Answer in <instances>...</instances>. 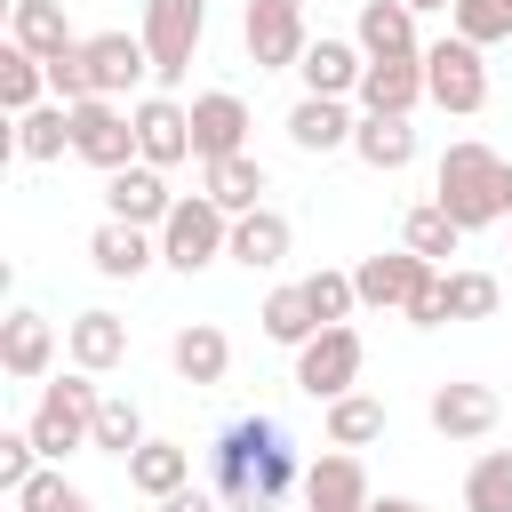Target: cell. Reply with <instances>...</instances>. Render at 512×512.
Here are the masks:
<instances>
[{
  "mask_svg": "<svg viewBox=\"0 0 512 512\" xmlns=\"http://www.w3.org/2000/svg\"><path fill=\"white\" fill-rule=\"evenodd\" d=\"M352 40H360L368 56H424V48H416V8H408V0H360Z\"/></svg>",
  "mask_w": 512,
  "mask_h": 512,
  "instance_id": "cb8c5ba5",
  "label": "cell"
},
{
  "mask_svg": "<svg viewBox=\"0 0 512 512\" xmlns=\"http://www.w3.org/2000/svg\"><path fill=\"white\" fill-rule=\"evenodd\" d=\"M48 360H56V328H48V312L16 304V312L0 320V368H8L16 384H40V376H48Z\"/></svg>",
  "mask_w": 512,
  "mask_h": 512,
  "instance_id": "5bb4252c",
  "label": "cell"
},
{
  "mask_svg": "<svg viewBox=\"0 0 512 512\" xmlns=\"http://www.w3.org/2000/svg\"><path fill=\"white\" fill-rule=\"evenodd\" d=\"M352 112H344V96H304L296 112H288V144L296 152H344L352 144Z\"/></svg>",
  "mask_w": 512,
  "mask_h": 512,
  "instance_id": "d4e9b609",
  "label": "cell"
},
{
  "mask_svg": "<svg viewBox=\"0 0 512 512\" xmlns=\"http://www.w3.org/2000/svg\"><path fill=\"white\" fill-rule=\"evenodd\" d=\"M128 488L152 496V504H168L176 488H192V448H176V440H144V448L128 456Z\"/></svg>",
  "mask_w": 512,
  "mask_h": 512,
  "instance_id": "4316f807",
  "label": "cell"
},
{
  "mask_svg": "<svg viewBox=\"0 0 512 512\" xmlns=\"http://www.w3.org/2000/svg\"><path fill=\"white\" fill-rule=\"evenodd\" d=\"M160 512H232V504H224L216 488H176V496H168Z\"/></svg>",
  "mask_w": 512,
  "mask_h": 512,
  "instance_id": "ee69618b",
  "label": "cell"
},
{
  "mask_svg": "<svg viewBox=\"0 0 512 512\" xmlns=\"http://www.w3.org/2000/svg\"><path fill=\"white\" fill-rule=\"evenodd\" d=\"M96 448H104V456H136V448H144V408H136L128 392H104V400H96Z\"/></svg>",
  "mask_w": 512,
  "mask_h": 512,
  "instance_id": "836d02e7",
  "label": "cell"
},
{
  "mask_svg": "<svg viewBox=\"0 0 512 512\" xmlns=\"http://www.w3.org/2000/svg\"><path fill=\"white\" fill-rule=\"evenodd\" d=\"M296 72H304V96H352L368 72V48L360 40H312Z\"/></svg>",
  "mask_w": 512,
  "mask_h": 512,
  "instance_id": "ffe728a7",
  "label": "cell"
},
{
  "mask_svg": "<svg viewBox=\"0 0 512 512\" xmlns=\"http://www.w3.org/2000/svg\"><path fill=\"white\" fill-rule=\"evenodd\" d=\"M368 440H384V400H368V392L328 400V448H368Z\"/></svg>",
  "mask_w": 512,
  "mask_h": 512,
  "instance_id": "1f68e13d",
  "label": "cell"
},
{
  "mask_svg": "<svg viewBox=\"0 0 512 512\" xmlns=\"http://www.w3.org/2000/svg\"><path fill=\"white\" fill-rule=\"evenodd\" d=\"M440 320H448V296H440V272H432V280H424V296L408 304V328H440Z\"/></svg>",
  "mask_w": 512,
  "mask_h": 512,
  "instance_id": "7bdbcfd3",
  "label": "cell"
},
{
  "mask_svg": "<svg viewBox=\"0 0 512 512\" xmlns=\"http://www.w3.org/2000/svg\"><path fill=\"white\" fill-rule=\"evenodd\" d=\"M240 40L256 56V72H280V64H304V0H248L240 16Z\"/></svg>",
  "mask_w": 512,
  "mask_h": 512,
  "instance_id": "9c48e42d",
  "label": "cell"
},
{
  "mask_svg": "<svg viewBox=\"0 0 512 512\" xmlns=\"http://www.w3.org/2000/svg\"><path fill=\"white\" fill-rule=\"evenodd\" d=\"M464 512H512V448H488L464 472Z\"/></svg>",
  "mask_w": 512,
  "mask_h": 512,
  "instance_id": "e575fe53",
  "label": "cell"
},
{
  "mask_svg": "<svg viewBox=\"0 0 512 512\" xmlns=\"http://www.w3.org/2000/svg\"><path fill=\"white\" fill-rule=\"evenodd\" d=\"M104 208H112L120 224H144V232H160V224H168V208H176V192H168V168H152V160H128V168H112V176H104Z\"/></svg>",
  "mask_w": 512,
  "mask_h": 512,
  "instance_id": "8fae6325",
  "label": "cell"
},
{
  "mask_svg": "<svg viewBox=\"0 0 512 512\" xmlns=\"http://www.w3.org/2000/svg\"><path fill=\"white\" fill-rule=\"evenodd\" d=\"M296 384L312 392V400H344L352 384H360V328H320L312 344H296Z\"/></svg>",
  "mask_w": 512,
  "mask_h": 512,
  "instance_id": "ba28073f",
  "label": "cell"
},
{
  "mask_svg": "<svg viewBox=\"0 0 512 512\" xmlns=\"http://www.w3.org/2000/svg\"><path fill=\"white\" fill-rule=\"evenodd\" d=\"M40 464H48V456H40V440H32V432H0V488H8V496H16Z\"/></svg>",
  "mask_w": 512,
  "mask_h": 512,
  "instance_id": "b9f144b4",
  "label": "cell"
},
{
  "mask_svg": "<svg viewBox=\"0 0 512 512\" xmlns=\"http://www.w3.org/2000/svg\"><path fill=\"white\" fill-rule=\"evenodd\" d=\"M432 200H440V208H448L464 232H480V224H504V216H512V160L464 136V144H448V152H440Z\"/></svg>",
  "mask_w": 512,
  "mask_h": 512,
  "instance_id": "7a4b0ae2",
  "label": "cell"
},
{
  "mask_svg": "<svg viewBox=\"0 0 512 512\" xmlns=\"http://www.w3.org/2000/svg\"><path fill=\"white\" fill-rule=\"evenodd\" d=\"M304 8H312V0H304Z\"/></svg>",
  "mask_w": 512,
  "mask_h": 512,
  "instance_id": "7dc6e473",
  "label": "cell"
},
{
  "mask_svg": "<svg viewBox=\"0 0 512 512\" xmlns=\"http://www.w3.org/2000/svg\"><path fill=\"white\" fill-rule=\"evenodd\" d=\"M456 240H464V224L440 208V200H424V208H408V224H400V248H416V256H456Z\"/></svg>",
  "mask_w": 512,
  "mask_h": 512,
  "instance_id": "d6a6232c",
  "label": "cell"
},
{
  "mask_svg": "<svg viewBox=\"0 0 512 512\" xmlns=\"http://www.w3.org/2000/svg\"><path fill=\"white\" fill-rule=\"evenodd\" d=\"M432 432L440 440H488L496 432V392L488 384H440L432 392Z\"/></svg>",
  "mask_w": 512,
  "mask_h": 512,
  "instance_id": "d6986e66",
  "label": "cell"
},
{
  "mask_svg": "<svg viewBox=\"0 0 512 512\" xmlns=\"http://www.w3.org/2000/svg\"><path fill=\"white\" fill-rule=\"evenodd\" d=\"M40 88H48V64H40L32 48H16V40H8V56H0V104H8V112H32V104H40Z\"/></svg>",
  "mask_w": 512,
  "mask_h": 512,
  "instance_id": "d590c367",
  "label": "cell"
},
{
  "mask_svg": "<svg viewBox=\"0 0 512 512\" xmlns=\"http://www.w3.org/2000/svg\"><path fill=\"white\" fill-rule=\"evenodd\" d=\"M352 96H360V112H416L424 104V56H368Z\"/></svg>",
  "mask_w": 512,
  "mask_h": 512,
  "instance_id": "2e32d148",
  "label": "cell"
},
{
  "mask_svg": "<svg viewBox=\"0 0 512 512\" xmlns=\"http://www.w3.org/2000/svg\"><path fill=\"white\" fill-rule=\"evenodd\" d=\"M440 296H448V320H488L504 288L488 272H440Z\"/></svg>",
  "mask_w": 512,
  "mask_h": 512,
  "instance_id": "74e56055",
  "label": "cell"
},
{
  "mask_svg": "<svg viewBox=\"0 0 512 512\" xmlns=\"http://www.w3.org/2000/svg\"><path fill=\"white\" fill-rule=\"evenodd\" d=\"M408 8H456V0H408Z\"/></svg>",
  "mask_w": 512,
  "mask_h": 512,
  "instance_id": "bcb514c9",
  "label": "cell"
},
{
  "mask_svg": "<svg viewBox=\"0 0 512 512\" xmlns=\"http://www.w3.org/2000/svg\"><path fill=\"white\" fill-rule=\"evenodd\" d=\"M368 512H424L416 496H384V504H368Z\"/></svg>",
  "mask_w": 512,
  "mask_h": 512,
  "instance_id": "f6af8a7d",
  "label": "cell"
},
{
  "mask_svg": "<svg viewBox=\"0 0 512 512\" xmlns=\"http://www.w3.org/2000/svg\"><path fill=\"white\" fill-rule=\"evenodd\" d=\"M224 248H232V216H224L208 192H192V200L168 208V224H160V264L200 272V264H216Z\"/></svg>",
  "mask_w": 512,
  "mask_h": 512,
  "instance_id": "5b68a950",
  "label": "cell"
},
{
  "mask_svg": "<svg viewBox=\"0 0 512 512\" xmlns=\"http://www.w3.org/2000/svg\"><path fill=\"white\" fill-rule=\"evenodd\" d=\"M448 16H456V40H472V48L512 40V0H456Z\"/></svg>",
  "mask_w": 512,
  "mask_h": 512,
  "instance_id": "8d00e7d4",
  "label": "cell"
},
{
  "mask_svg": "<svg viewBox=\"0 0 512 512\" xmlns=\"http://www.w3.org/2000/svg\"><path fill=\"white\" fill-rule=\"evenodd\" d=\"M200 192H208L224 216H248V208H264V160H248V152L200 160Z\"/></svg>",
  "mask_w": 512,
  "mask_h": 512,
  "instance_id": "7402d4cb",
  "label": "cell"
},
{
  "mask_svg": "<svg viewBox=\"0 0 512 512\" xmlns=\"http://www.w3.org/2000/svg\"><path fill=\"white\" fill-rule=\"evenodd\" d=\"M144 48H152V80L160 88H176L184 72H192V48H200V32H208V0H144Z\"/></svg>",
  "mask_w": 512,
  "mask_h": 512,
  "instance_id": "277c9868",
  "label": "cell"
},
{
  "mask_svg": "<svg viewBox=\"0 0 512 512\" xmlns=\"http://www.w3.org/2000/svg\"><path fill=\"white\" fill-rule=\"evenodd\" d=\"M64 352H72V368L104 376V368L128 360V320H120V312H80V320L64 328Z\"/></svg>",
  "mask_w": 512,
  "mask_h": 512,
  "instance_id": "603a6c76",
  "label": "cell"
},
{
  "mask_svg": "<svg viewBox=\"0 0 512 512\" xmlns=\"http://www.w3.org/2000/svg\"><path fill=\"white\" fill-rule=\"evenodd\" d=\"M352 152H360L376 176H400V168L416 160V128H408V112H360Z\"/></svg>",
  "mask_w": 512,
  "mask_h": 512,
  "instance_id": "44dd1931",
  "label": "cell"
},
{
  "mask_svg": "<svg viewBox=\"0 0 512 512\" xmlns=\"http://www.w3.org/2000/svg\"><path fill=\"white\" fill-rule=\"evenodd\" d=\"M248 104L232 88H208L192 96V160H224V152H248Z\"/></svg>",
  "mask_w": 512,
  "mask_h": 512,
  "instance_id": "4fadbf2b",
  "label": "cell"
},
{
  "mask_svg": "<svg viewBox=\"0 0 512 512\" xmlns=\"http://www.w3.org/2000/svg\"><path fill=\"white\" fill-rule=\"evenodd\" d=\"M368 504H376L368 496V464L352 448H336V456H320L304 472V512H368Z\"/></svg>",
  "mask_w": 512,
  "mask_h": 512,
  "instance_id": "9a60e30c",
  "label": "cell"
},
{
  "mask_svg": "<svg viewBox=\"0 0 512 512\" xmlns=\"http://www.w3.org/2000/svg\"><path fill=\"white\" fill-rule=\"evenodd\" d=\"M48 96H56V104L96 96V80H88V40H80V48H64V56H48Z\"/></svg>",
  "mask_w": 512,
  "mask_h": 512,
  "instance_id": "ab89813d",
  "label": "cell"
},
{
  "mask_svg": "<svg viewBox=\"0 0 512 512\" xmlns=\"http://www.w3.org/2000/svg\"><path fill=\"white\" fill-rule=\"evenodd\" d=\"M152 256H160V248L144 240V224H120V216H104V224H96V240H88V264H96L104 280H136Z\"/></svg>",
  "mask_w": 512,
  "mask_h": 512,
  "instance_id": "83f0119b",
  "label": "cell"
},
{
  "mask_svg": "<svg viewBox=\"0 0 512 512\" xmlns=\"http://www.w3.org/2000/svg\"><path fill=\"white\" fill-rule=\"evenodd\" d=\"M8 504H16V512H96V504H88L80 488H64V472H48V464H40Z\"/></svg>",
  "mask_w": 512,
  "mask_h": 512,
  "instance_id": "f35d334b",
  "label": "cell"
},
{
  "mask_svg": "<svg viewBox=\"0 0 512 512\" xmlns=\"http://www.w3.org/2000/svg\"><path fill=\"white\" fill-rule=\"evenodd\" d=\"M208 472H216V496H224L232 512H272V504L304 480L296 440H288L280 416H232V424L216 432V448H208Z\"/></svg>",
  "mask_w": 512,
  "mask_h": 512,
  "instance_id": "6da1fadb",
  "label": "cell"
},
{
  "mask_svg": "<svg viewBox=\"0 0 512 512\" xmlns=\"http://www.w3.org/2000/svg\"><path fill=\"white\" fill-rule=\"evenodd\" d=\"M128 120H136V160H152V168L192 160V104H176V96H144Z\"/></svg>",
  "mask_w": 512,
  "mask_h": 512,
  "instance_id": "7c38bea8",
  "label": "cell"
},
{
  "mask_svg": "<svg viewBox=\"0 0 512 512\" xmlns=\"http://www.w3.org/2000/svg\"><path fill=\"white\" fill-rule=\"evenodd\" d=\"M8 40H16V48H32L40 64H48V56H64V48H80V40H72V24H64V0H16Z\"/></svg>",
  "mask_w": 512,
  "mask_h": 512,
  "instance_id": "f1b7e54d",
  "label": "cell"
},
{
  "mask_svg": "<svg viewBox=\"0 0 512 512\" xmlns=\"http://www.w3.org/2000/svg\"><path fill=\"white\" fill-rule=\"evenodd\" d=\"M16 152H24V160H64V152H72V104H32V112H16Z\"/></svg>",
  "mask_w": 512,
  "mask_h": 512,
  "instance_id": "f546056e",
  "label": "cell"
},
{
  "mask_svg": "<svg viewBox=\"0 0 512 512\" xmlns=\"http://www.w3.org/2000/svg\"><path fill=\"white\" fill-rule=\"evenodd\" d=\"M264 336H272V344H312V336H320V312H312L304 280H296V288H272V296H264Z\"/></svg>",
  "mask_w": 512,
  "mask_h": 512,
  "instance_id": "4dcf8cb0",
  "label": "cell"
},
{
  "mask_svg": "<svg viewBox=\"0 0 512 512\" xmlns=\"http://www.w3.org/2000/svg\"><path fill=\"white\" fill-rule=\"evenodd\" d=\"M152 72V48H144V32H96L88 40V80H96V96H120V88H136Z\"/></svg>",
  "mask_w": 512,
  "mask_h": 512,
  "instance_id": "e0dca14e",
  "label": "cell"
},
{
  "mask_svg": "<svg viewBox=\"0 0 512 512\" xmlns=\"http://www.w3.org/2000/svg\"><path fill=\"white\" fill-rule=\"evenodd\" d=\"M304 296H312V312H320V328H336L352 304H360V288H352V272H312L304 280Z\"/></svg>",
  "mask_w": 512,
  "mask_h": 512,
  "instance_id": "60d3db41",
  "label": "cell"
},
{
  "mask_svg": "<svg viewBox=\"0 0 512 512\" xmlns=\"http://www.w3.org/2000/svg\"><path fill=\"white\" fill-rule=\"evenodd\" d=\"M424 96H432L440 112H464V120H472V112L488 104V64H480V48L456 40V32L432 40V48H424Z\"/></svg>",
  "mask_w": 512,
  "mask_h": 512,
  "instance_id": "8992f818",
  "label": "cell"
},
{
  "mask_svg": "<svg viewBox=\"0 0 512 512\" xmlns=\"http://www.w3.org/2000/svg\"><path fill=\"white\" fill-rule=\"evenodd\" d=\"M424 280H432V256H416V248H392V256H360L352 264V288L376 312H408L424 296Z\"/></svg>",
  "mask_w": 512,
  "mask_h": 512,
  "instance_id": "30bf717a",
  "label": "cell"
},
{
  "mask_svg": "<svg viewBox=\"0 0 512 512\" xmlns=\"http://www.w3.org/2000/svg\"><path fill=\"white\" fill-rule=\"evenodd\" d=\"M72 152L112 176V168L136 160V120H128L112 96H80V104H72Z\"/></svg>",
  "mask_w": 512,
  "mask_h": 512,
  "instance_id": "52a82bcc",
  "label": "cell"
},
{
  "mask_svg": "<svg viewBox=\"0 0 512 512\" xmlns=\"http://www.w3.org/2000/svg\"><path fill=\"white\" fill-rule=\"evenodd\" d=\"M288 240H296V224L280 216V208H248V216H232V264H248V272H272V264H288Z\"/></svg>",
  "mask_w": 512,
  "mask_h": 512,
  "instance_id": "ac0fdd59",
  "label": "cell"
},
{
  "mask_svg": "<svg viewBox=\"0 0 512 512\" xmlns=\"http://www.w3.org/2000/svg\"><path fill=\"white\" fill-rule=\"evenodd\" d=\"M168 360H176L184 384H224V368H232V336H224L216 320H192V328H176Z\"/></svg>",
  "mask_w": 512,
  "mask_h": 512,
  "instance_id": "484cf974",
  "label": "cell"
},
{
  "mask_svg": "<svg viewBox=\"0 0 512 512\" xmlns=\"http://www.w3.org/2000/svg\"><path fill=\"white\" fill-rule=\"evenodd\" d=\"M96 376L88 368H72V376H56V384H40V400H32V416H24V432L40 440V456L48 464H64L72 448H96Z\"/></svg>",
  "mask_w": 512,
  "mask_h": 512,
  "instance_id": "3957f363",
  "label": "cell"
}]
</instances>
